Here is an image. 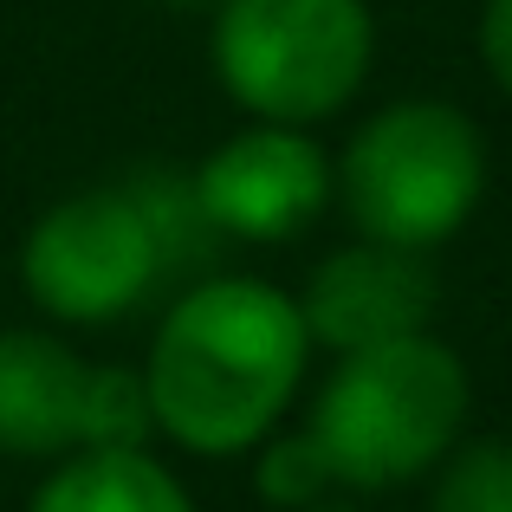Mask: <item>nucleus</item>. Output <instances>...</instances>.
Wrapping results in <instances>:
<instances>
[{
	"label": "nucleus",
	"instance_id": "obj_7",
	"mask_svg": "<svg viewBox=\"0 0 512 512\" xmlns=\"http://www.w3.org/2000/svg\"><path fill=\"white\" fill-rule=\"evenodd\" d=\"M292 299H299V318L312 331L318 357H344V350H370L389 338H409V331H435L441 273L435 253L350 234L305 266Z\"/></svg>",
	"mask_w": 512,
	"mask_h": 512
},
{
	"label": "nucleus",
	"instance_id": "obj_4",
	"mask_svg": "<svg viewBox=\"0 0 512 512\" xmlns=\"http://www.w3.org/2000/svg\"><path fill=\"white\" fill-rule=\"evenodd\" d=\"M383 26L370 0H214L208 72L240 117L318 130L370 91Z\"/></svg>",
	"mask_w": 512,
	"mask_h": 512
},
{
	"label": "nucleus",
	"instance_id": "obj_5",
	"mask_svg": "<svg viewBox=\"0 0 512 512\" xmlns=\"http://www.w3.org/2000/svg\"><path fill=\"white\" fill-rule=\"evenodd\" d=\"M13 279L52 331H117L163 305V292L175 286L163 240L150 234L124 175L52 195L26 221Z\"/></svg>",
	"mask_w": 512,
	"mask_h": 512
},
{
	"label": "nucleus",
	"instance_id": "obj_8",
	"mask_svg": "<svg viewBox=\"0 0 512 512\" xmlns=\"http://www.w3.org/2000/svg\"><path fill=\"white\" fill-rule=\"evenodd\" d=\"M98 357L52 325H0V461L52 467L85 448Z\"/></svg>",
	"mask_w": 512,
	"mask_h": 512
},
{
	"label": "nucleus",
	"instance_id": "obj_11",
	"mask_svg": "<svg viewBox=\"0 0 512 512\" xmlns=\"http://www.w3.org/2000/svg\"><path fill=\"white\" fill-rule=\"evenodd\" d=\"M247 480H253V500L273 506V512H299V506L325 500V493H338V474H331L325 448L312 441V428H305L299 415L279 422L273 435L247 454Z\"/></svg>",
	"mask_w": 512,
	"mask_h": 512
},
{
	"label": "nucleus",
	"instance_id": "obj_3",
	"mask_svg": "<svg viewBox=\"0 0 512 512\" xmlns=\"http://www.w3.org/2000/svg\"><path fill=\"white\" fill-rule=\"evenodd\" d=\"M493 188L487 130L441 91L383 98L331 150V214L350 234L409 253H441L480 221Z\"/></svg>",
	"mask_w": 512,
	"mask_h": 512
},
{
	"label": "nucleus",
	"instance_id": "obj_12",
	"mask_svg": "<svg viewBox=\"0 0 512 512\" xmlns=\"http://www.w3.org/2000/svg\"><path fill=\"white\" fill-rule=\"evenodd\" d=\"M422 487V512H512V435H467Z\"/></svg>",
	"mask_w": 512,
	"mask_h": 512
},
{
	"label": "nucleus",
	"instance_id": "obj_2",
	"mask_svg": "<svg viewBox=\"0 0 512 512\" xmlns=\"http://www.w3.org/2000/svg\"><path fill=\"white\" fill-rule=\"evenodd\" d=\"M299 422L325 448L344 493H402L474 435V370L441 331L344 350L312 376Z\"/></svg>",
	"mask_w": 512,
	"mask_h": 512
},
{
	"label": "nucleus",
	"instance_id": "obj_1",
	"mask_svg": "<svg viewBox=\"0 0 512 512\" xmlns=\"http://www.w3.org/2000/svg\"><path fill=\"white\" fill-rule=\"evenodd\" d=\"M137 370L150 389L156 448L227 467L299 415L318 376V344L292 286L214 266L163 292Z\"/></svg>",
	"mask_w": 512,
	"mask_h": 512
},
{
	"label": "nucleus",
	"instance_id": "obj_6",
	"mask_svg": "<svg viewBox=\"0 0 512 512\" xmlns=\"http://www.w3.org/2000/svg\"><path fill=\"white\" fill-rule=\"evenodd\" d=\"M188 169L221 247H292L331 214V143L299 124L240 117Z\"/></svg>",
	"mask_w": 512,
	"mask_h": 512
},
{
	"label": "nucleus",
	"instance_id": "obj_14",
	"mask_svg": "<svg viewBox=\"0 0 512 512\" xmlns=\"http://www.w3.org/2000/svg\"><path fill=\"white\" fill-rule=\"evenodd\" d=\"M299 512H370V506H363V493H325V500H312V506H299Z\"/></svg>",
	"mask_w": 512,
	"mask_h": 512
},
{
	"label": "nucleus",
	"instance_id": "obj_15",
	"mask_svg": "<svg viewBox=\"0 0 512 512\" xmlns=\"http://www.w3.org/2000/svg\"><path fill=\"white\" fill-rule=\"evenodd\" d=\"M137 7H150V13H175V20H188V13H208L214 0H137Z\"/></svg>",
	"mask_w": 512,
	"mask_h": 512
},
{
	"label": "nucleus",
	"instance_id": "obj_10",
	"mask_svg": "<svg viewBox=\"0 0 512 512\" xmlns=\"http://www.w3.org/2000/svg\"><path fill=\"white\" fill-rule=\"evenodd\" d=\"M124 188L137 195L150 234L163 240V260H169L175 286L221 266L227 247H221V234H214L208 208H201V195H195V169H182V163H137V169H124Z\"/></svg>",
	"mask_w": 512,
	"mask_h": 512
},
{
	"label": "nucleus",
	"instance_id": "obj_9",
	"mask_svg": "<svg viewBox=\"0 0 512 512\" xmlns=\"http://www.w3.org/2000/svg\"><path fill=\"white\" fill-rule=\"evenodd\" d=\"M26 512H201L182 467L156 448H78L39 467Z\"/></svg>",
	"mask_w": 512,
	"mask_h": 512
},
{
	"label": "nucleus",
	"instance_id": "obj_13",
	"mask_svg": "<svg viewBox=\"0 0 512 512\" xmlns=\"http://www.w3.org/2000/svg\"><path fill=\"white\" fill-rule=\"evenodd\" d=\"M474 59L487 85L512 104V0H480L474 13Z\"/></svg>",
	"mask_w": 512,
	"mask_h": 512
}]
</instances>
